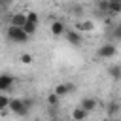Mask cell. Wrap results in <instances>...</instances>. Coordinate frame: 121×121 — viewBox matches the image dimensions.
Listing matches in <instances>:
<instances>
[{
	"instance_id": "2e32d148",
	"label": "cell",
	"mask_w": 121,
	"mask_h": 121,
	"mask_svg": "<svg viewBox=\"0 0 121 121\" xmlns=\"http://www.w3.org/2000/svg\"><path fill=\"white\" fill-rule=\"evenodd\" d=\"M9 102H11V98L8 96V93H4V91H2V95H0V110L9 108Z\"/></svg>"
},
{
	"instance_id": "ac0fdd59",
	"label": "cell",
	"mask_w": 121,
	"mask_h": 121,
	"mask_svg": "<svg viewBox=\"0 0 121 121\" xmlns=\"http://www.w3.org/2000/svg\"><path fill=\"white\" fill-rule=\"evenodd\" d=\"M23 28H25V30H26V32H28V34L32 36V34L36 32V28H38V23H32V21H26Z\"/></svg>"
},
{
	"instance_id": "ffe728a7",
	"label": "cell",
	"mask_w": 121,
	"mask_h": 121,
	"mask_svg": "<svg viewBox=\"0 0 121 121\" xmlns=\"http://www.w3.org/2000/svg\"><path fill=\"white\" fill-rule=\"evenodd\" d=\"M19 59H21V62H23V64H32V60H34V57H32L30 53H23Z\"/></svg>"
},
{
	"instance_id": "3957f363",
	"label": "cell",
	"mask_w": 121,
	"mask_h": 121,
	"mask_svg": "<svg viewBox=\"0 0 121 121\" xmlns=\"http://www.w3.org/2000/svg\"><path fill=\"white\" fill-rule=\"evenodd\" d=\"M115 55H117V47H115L113 43H110V42L102 43V45L98 47V51H96V57L102 59V60H110V59H113Z\"/></svg>"
},
{
	"instance_id": "5bb4252c",
	"label": "cell",
	"mask_w": 121,
	"mask_h": 121,
	"mask_svg": "<svg viewBox=\"0 0 121 121\" xmlns=\"http://www.w3.org/2000/svg\"><path fill=\"white\" fill-rule=\"evenodd\" d=\"M110 13L112 15L121 13V0H110Z\"/></svg>"
},
{
	"instance_id": "6da1fadb",
	"label": "cell",
	"mask_w": 121,
	"mask_h": 121,
	"mask_svg": "<svg viewBox=\"0 0 121 121\" xmlns=\"http://www.w3.org/2000/svg\"><path fill=\"white\" fill-rule=\"evenodd\" d=\"M6 36H8V40H9L11 43H25V42H28V36H30V34H28L23 26L9 25L8 30H6Z\"/></svg>"
},
{
	"instance_id": "e0dca14e",
	"label": "cell",
	"mask_w": 121,
	"mask_h": 121,
	"mask_svg": "<svg viewBox=\"0 0 121 121\" xmlns=\"http://www.w3.org/2000/svg\"><path fill=\"white\" fill-rule=\"evenodd\" d=\"M96 8L102 13H110V0H98L96 2Z\"/></svg>"
},
{
	"instance_id": "44dd1931",
	"label": "cell",
	"mask_w": 121,
	"mask_h": 121,
	"mask_svg": "<svg viewBox=\"0 0 121 121\" xmlns=\"http://www.w3.org/2000/svg\"><path fill=\"white\" fill-rule=\"evenodd\" d=\"M26 19H28V21H32V23H38V21H40V17H38V13H36V11H28V13H26Z\"/></svg>"
},
{
	"instance_id": "7a4b0ae2",
	"label": "cell",
	"mask_w": 121,
	"mask_h": 121,
	"mask_svg": "<svg viewBox=\"0 0 121 121\" xmlns=\"http://www.w3.org/2000/svg\"><path fill=\"white\" fill-rule=\"evenodd\" d=\"M32 108V100H23V98H11L9 102V110L13 112V115L17 117H25L28 113V110Z\"/></svg>"
},
{
	"instance_id": "8992f818",
	"label": "cell",
	"mask_w": 121,
	"mask_h": 121,
	"mask_svg": "<svg viewBox=\"0 0 121 121\" xmlns=\"http://www.w3.org/2000/svg\"><path fill=\"white\" fill-rule=\"evenodd\" d=\"M49 30H51V34L55 36V38H60V36H64L66 34V25L62 23V21H53L51 23V26H49Z\"/></svg>"
},
{
	"instance_id": "277c9868",
	"label": "cell",
	"mask_w": 121,
	"mask_h": 121,
	"mask_svg": "<svg viewBox=\"0 0 121 121\" xmlns=\"http://www.w3.org/2000/svg\"><path fill=\"white\" fill-rule=\"evenodd\" d=\"M64 38H66V42H68L70 45H76V47H79V45L83 43V36H81V30H79V28H74V30H66Z\"/></svg>"
},
{
	"instance_id": "5b68a950",
	"label": "cell",
	"mask_w": 121,
	"mask_h": 121,
	"mask_svg": "<svg viewBox=\"0 0 121 121\" xmlns=\"http://www.w3.org/2000/svg\"><path fill=\"white\" fill-rule=\"evenodd\" d=\"M13 85H15V78H13L11 74H2V76H0V91L9 93Z\"/></svg>"
},
{
	"instance_id": "4fadbf2b",
	"label": "cell",
	"mask_w": 121,
	"mask_h": 121,
	"mask_svg": "<svg viewBox=\"0 0 121 121\" xmlns=\"http://www.w3.org/2000/svg\"><path fill=\"white\" fill-rule=\"evenodd\" d=\"M76 28H79L81 32H91V30L95 28V23L87 19V21H81V23H78V25H76Z\"/></svg>"
},
{
	"instance_id": "52a82bcc",
	"label": "cell",
	"mask_w": 121,
	"mask_h": 121,
	"mask_svg": "<svg viewBox=\"0 0 121 121\" xmlns=\"http://www.w3.org/2000/svg\"><path fill=\"white\" fill-rule=\"evenodd\" d=\"M59 96H66V95H70L72 91H76V85L74 83H59V85H55V89H53Z\"/></svg>"
},
{
	"instance_id": "30bf717a",
	"label": "cell",
	"mask_w": 121,
	"mask_h": 121,
	"mask_svg": "<svg viewBox=\"0 0 121 121\" xmlns=\"http://www.w3.org/2000/svg\"><path fill=\"white\" fill-rule=\"evenodd\" d=\"M96 98H93V96H85V98H81V102H79V106H83L87 112H93L95 108H96Z\"/></svg>"
},
{
	"instance_id": "ba28073f",
	"label": "cell",
	"mask_w": 121,
	"mask_h": 121,
	"mask_svg": "<svg viewBox=\"0 0 121 121\" xmlns=\"http://www.w3.org/2000/svg\"><path fill=\"white\" fill-rule=\"evenodd\" d=\"M28 19H26V13H13L11 15V19H9V25H15V26H25V23H26Z\"/></svg>"
},
{
	"instance_id": "9a60e30c",
	"label": "cell",
	"mask_w": 121,
	"mask_h": 121,
	"mask_svg": "<svg viewBox=\"0 0 121 121\" xmlns=\"http://www.w3.org/2000/svg\"><path fill=\"white\" fill-rule=\"evenodd\" d=\"M60 98H62V96H59V95L53 91V93L47 96V104H49L51 108H57V106H59V102H60Z\"/></svg>"
},
{
	"instance_id": "8fae6325",
	"label": "cell",
	"mask_w": 121,
	"mask_h": 121,
	"mask_svg": "<svg viewBox=\"0 0 121 121\" xmlns=\"http://www.w3.org/2000/svg\"><path fill=\"white\" fill-rule=\"evenodd\" d=\"M106 113H108L110 117L119 115V113H121V104H119V102H115V100H113V102H110V104L106 106Z\"/></svg>"
},
{
	"instance_id": "d6986e66",
	"label": "cell",
	"mask_w": 121,
	"mask_h": 121,
	"mask_svg": "<svg viewBox=\"0 0 121 121\" xmlns=\"http://www.w3.org/2000/svg\"><path fill=\"white\" fill-rule=\"evenodd\" d=\"M112 34H113V38H115L117 42H121V23H117V25L112 28Z\"/></svg>"
},
{
	"instance_id": "9c48e42d",
	"label": "cell",
	"mask_w": 121,
	"mask_h": 121,
	"mask_svg": "<svg viewBox=\"0 0 121 121\" xmlns=\"http://www.w3.org/2000/svg\"><path fill=\"white\" fill-rule=\"evenodd\" d=\"M89 113H91V112H87L83 106H76V108H74V112H72V117H74L76 121H81V119H87V117H89Z\"/></svg>"
},
{
	"instance_id": "7c38bea8",
	"label": "cell",
	"mask_w": 121,
	"mask_h": 121,
	"mask_svg": "<svg viewBox=\"0 0 121 121\" xmlns=\"http://www.w3.org/2000/svg\"><path fill=\"white\" fill-rule=\"evenodd\" d=\"M108 76L113 79V81H119L121 79V64H112L108 68Z\"/></svg>"
}]
</instances>
